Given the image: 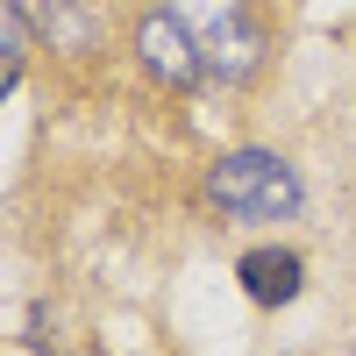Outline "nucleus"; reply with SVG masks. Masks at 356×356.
<instances>
[{"mask_svg":"<svg viewBox=\"0 0 356 356\" xmlns=\"http://www.w3.org/2000/svg\"><path fill=\"white\" fill-rule=\"evenodd\" d=\"M164 8L178 15V29H186V43L200 57L207 86H243L264 72V22L250 0H164Z\"/></svg>","mask_w":356,"mask_h":356,"instance_id":"f257e3e1","label":"nucleus"},{"mask_svg":"<svg viewBox=\"0 0 356 356\" xmlns=\"http://www.w3.org/2000/svg\"><path fill=\"white\" fill-rule=\"evenodd\" d=\"M207 200H214L228 221H292L307 186H300V171L285 157H271V150H228L207 171Z\"/></svg>","mask_w":356,"mask_h":356,"instance_id":"f03ea898","label":"nucleus"},{"mask_svg":"<svg viewBox=\"0 0 356 356\" xmlns=\"http://www.w3.org/2000/svg\"><path fill=\"white\" fill-rule=\"evenodd\" d=\"M136 50H143V65H150L164 86H200L207 72H200V57H193V43H186V29H178V15L171 8H157V15H143V29H136Z\"/></svg>","mask_w":356,"mask_h":356,"instance_id":"7ed1b4c3","label":"nucleus"},{"mask_svg":"<svg viewBox=\"0 0 356 356\" xmlns=\"http://www.w3.org/2000/svg\"><path fill=\"white\" fill-rule=\"evenodd\" d=\"M300 271L307 264L292 257V250H250L243 264H235V278H243V292L257 307H285V300H300Z\"/></svg>","mask_w":356,"mask_h":356,"instance_id":"20e7f679","label":"nucleus"},{"mask_svg":"<svg viewBox=\"0 0 356 356\" xmlns=\"http://www.w3.org/2000/svg\"><path fill=\"white\" fill-rule=\"evenodd\" d=\"M0 36H8V50H0V86H22V57H29V22H22V0H0Z\"/></svg>","mask_w":356,"mask_h":356,"instance_id":"39448f33","label":"nucleus"}]
</instances>
